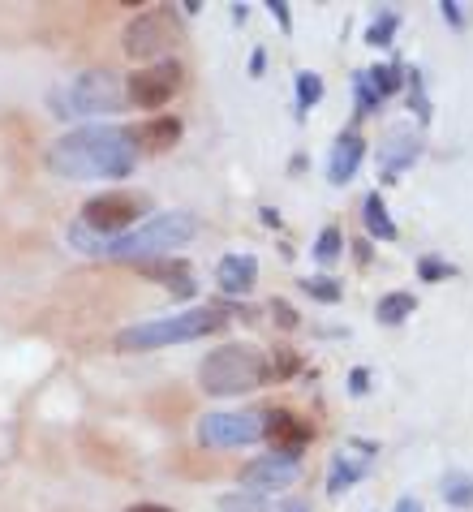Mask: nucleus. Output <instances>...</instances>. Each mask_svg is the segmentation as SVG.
Instances as JSON below:
<instances>
[{
  "label": "nucleus",
  "instance_id": "obj_1",
  "mask_svg": "<svg viewBox=\"0 0 473 512\" xmlns=\"http://www.w3.org/2000/svg\"><path fill=\"white\" fill-rule=\"evenodd\" d=\"M194 233H198V220L190 211H160V216H151L147 224H138V229H129L121 237H99L95 229H86L78 220L74 229H69V241H74V250H82L86 259H112V263H142L147 267L151 259H168L177 246L194 241Z\"/></svg>",
  "mask_w": 473,
  "mask_h": 512
},
{
  "label": "nucleus",
  "instance_id": "obj_2",
  "mask_svg": "<svg viewBox=\"0 0 473 512\" xmlns=\"http://www.w3.org/2000/svg\"><path fill=\"white\" fill-rule=\"evenodd\" d=\"M134 164H138L134 134L121 130V125H82V130L56 138L48 147V168L69 181H86V177L117 181L134 173Z\"/></svg>",
  "mask_w": 473,
  "mask_h": 512
},
{
  "label": "nucleus",
  "instance_id": "obj_3",
  "mask_svg": "<svg viewBox=\"0 0 473 512\" xmlns=\"http://www.w3.org/2000/svg\"><path fill=\"white\" fill-rule=\"evenodd\" d=\"M125 104V87L117 82V74L108 69H91V74H78L74 82L56 87L48 95L52 117L61 121H78V117H104V112H117Z\"/></svg>",
  "mask_w": 473,
  "mask_h": 512
},
{
  "label": "nucleus",
  "instance_id": "obj_4",
  "mask_svg": "<svg viewBox=\"0 0 473 512\" xmlns=\"http://www.w3.org/2000/svg\"><path fill=\"white\" fill-rule=\"evenodd\" d=\"M267 379V362L254 345H224L203 358L198 366V383L211 396H237V392H254Z\"/></svg>",
  "mask_w": 473,
  "mask_h": 512
},
{
  "label": "nucleus",
  "instance_id": "obj_5",
  "mask_svg": "<svg viewBox=\"0 0 473 512\" xmlns=\"http://www.w3.org/2000/svg\"><path fill=\"white\" fill-rule=\"evenodd\" d=\"M224 319L215 310H185V315H168V319H147V323H134L117 332V349L121 353H147V349H160V345H185V340H198V336H211Z\"/></svg>",
  "mask_w": 473,
  "mask_h": 512
},
{
  "label": "nucleus",
  "instance_id": "obj_6",
  "mask_svg": "<svg viewBox=\"0 0 473 512\" xmlns=\"http://www.w3.org/2000/svg\"><path fill=\"white\" fill-rule=\"evenodd\" d=\"M267 435V418L263 414H203L198 422V444L203 448H246L258 444Z\"/></svg>",
  "mask_w": 473,
  "mask_h": 512
},
{
  "label": "nucleus",
  "instance_id": "obj_7",
  "mask_svg": "<svg viewBox=\"0 0 473 512\" xmlns=\"http://www.w3.org/2000/svg\"><path fill=\"white\" fill-rule=\"evenodd\" d=\"M142 198L138 194H125V190H108L91 198V203L82 207V224L86 229H95L99 237H121L134 229V216H142Z\"/></svg>",
  "mask_w": 473,
  "mask_h": 512
},
{
  "label": "nucleus",
  "instance_id": "obj_8",
  "mask_svg": "<svg viewBox=\"0 0 473 512\" xmlns=\"http://www.w3.org/2000/svg\"><path fill=\"white\" fill-rule=\"evenodd\" d=\"M181 78H185L181 61H160L151 69H138V74L125 82V99H134V108L155 112L181 91Z\"/></svg>",
  "mask_w": 473,
  "mask_h": 512
},
{
  "label": "nucleus",
  "instance_id": "obj_9",
  "mask_svg": "<svg viewBox=\"0 0 473 512\" xmlns=\"http://www.w3.org/2000/svg\"><path fill=\"white\" fill-rule=\"evenodd\" d=\"M297 474H301V457H293V452H271V457L250 461L237 478H241V487H246V491L267 495V491H284V487H293Z\"/></svg>",
  "mask_w": 473,
  "mask_h": 512
},
{
  "label": "nucleus",
  "instance_id": "obj_10",
  "mask_svg": "<svg viewBox=\"0 0 473 512\" xmlns=\"http://www.w3.org/2000/svg\"><path fill=\"white\" fill-rule=\"evenodd\" d=\"M172 39H177V31H172L168 13L151 9V13H138L134 22L125 26V52L138 56V61H151V56H160Z\"/></svg>",
  "mask_w": 473,
  "mask_h": 512
},
{
  "label": "nucleus",
  "instance_id": "obj_11",
  "mask_svg": "<svg viewBox=\"0 0 473 512\" xmlns=\"http://www.w3.org/2000/svg\"><path fill=\"white\" fill-rule=\"evenodd\" d=\"M375 444H366V439H349L340 452H336V461H332V474H327V491L332 495H344L353 487V482H362L370 474V465H375Z\"/></svg>",
  "mask_w": 473,
  "mask_h": 512
},
{
  "label": "nucleus",
  "instance_id": "obj_12",
  "mask_svg": "<svg viewBox=\"0 0 473 512\" xmlns=\"http://www.w3.org/2000/svg\"><path fill=\"white\" fill-rule=\"evenodd\" d=\"M362 155H366V142L357 134H340L336 147H332V160H327V181L332 186H344V181H353V173L362 168Z\"/></svg>",
  "mask_w": 473,
  "mask_h": 512
},
{
  "label": "nucleus",
  "instance_id": "obj_13",
  "mask_svg": "<svg viewBox=\"0 0 473 512\" xmlns=\"http://www.w3.org/2000/svg\"><path fill=\"white\" fill-rule=\"evenodd\" d=\"M215 280H220L224 293H250L258 284V259L254 254H228L215 267Z\"/></svg>",
  "mask_w": 473,
  "mask_h": 512
},
{
  "label": "nucleus",
  "instance_id": "obj_14",
  "mask_svg": "<svg viewBox=\"0 0 473 512\" xmlns=\"http://www.w3.org/2000/svg\"><path fill=\"white\" fill-rule=\"evenodd\" d=\"M267 439L276 444V452H293L297 457V452L310 444V426L293 414H284V409H276V414L267 418Z\"/></svg>",
  "mask_w": 473,
  "mask_h": 512
},
{
  "label": "nucleus",
  "instance_id": "obj_15",
  "mask_svg": "<svg viewBox=\"0 0 473 512\" xmlns=\"http://www.w3.org/2000/svg\"><path fill=\"white\" fill-rule=\"evenodd\" d=\"M422 155V142L413 134H392L387 138V147L379 151V164H383V177H400L405 168Z\"/></svg>",
  "mask_w": 473,
  "mask_h": 512
},
{
  "label": "nucleus",
  "instance_id": "obj_16",
  "mask_svg": "<svg viewBox=\"0 0 473 512\" xmlns=\"http://www.w3.org/2000/svg\"><path fill=\"white\" fill-rule=\"evenodd\" d=\"M177 138H181V121H172V117H155L142 125V130H134V142H142V147H151V151H164Z\"/></svg>",
  "mask_w": 473,
  "mask_h": 512
},
{
  "label": "nucleus",
  "instance_id": "obj_17",
  "mask_svg": "<svg viewBox=\"0 0 473 512\" xmlns=\"http://www.w3.org/2000/svg\"><path fill=\"white\" fill-rule=\"evenodd\" d=\"M439 495H443V504H452V508H473V474L448 469L439 482Z\"/></svg>",
  "mask_w": 473,
  "mask_h": 512
},
{
  "label": "nucleus",
  "instance_id": "obj_18",
  "mask_svg": "<svg viewBox=\"0 0 473 512\" xmlns=\"http://www.w3.org/2000/svg\"><path fill=\"white\" fill-rule=\"evenodd\" d=\"M413 310H418V297H413V293H387L383 302L375 306V319L387 323V327H396V323H405Z\"/></svg>",
  "mask_w": 473,
  "mask_h": 512
},
{
  "label": "nucleus",
  "instance_id": "obj_19",
  "mask_svg": "<svg viewBox=\"0 0 473 512\" xmlns=\"http://www.w3.org/2000/svg\"><path fill=\"white\" fill-rule=\"evenodd\" d=\"M362 220H366V229L375 233V241H396V224L387 220L383 194H370V198H366V207H362Z\"/></svg>",
  "mask_w": 473,
  "mask_h": 512
},
{
  "label": "nucleus",
  "instance_id": "obj_20",
  "mask_svg": "<svg viewBox=\"0 0 473 512\" xmlns=\"http://www.w3.org/2000/svg\"><path fill=\"white\" fill-rule=\"evenodd\" d=\"M396 26H400L396 13L392 9H379L375 22H370V31H366V44L370 48H387V44H392V35H396Z\"/></svg>",
  "mask_w": 473,
  "mask_h": 512
},
{
  "label": "nucleus",
  "instance_id": "obj_21",
  "mask_svg": "<svg viewBox=\"0 0 473 512\" xmlns=\"http://www.w3.org/2000/svg\"><path fill=\"white\" fill-rule=\"evenodd\" d=\"M340 254H344V233L340 229H323L319 241H314V259H319L323 267H332V263H340Z\"/></svg>",
  "mask_w": 473,
  "mask_h": 512
},
{
  "label": "nucleus",
  "instance_id": "obj_22",
  "mask_svg": "<svg viewBox=\"0 0 473 512\" xmlns=\"http://www.w3.org/2000/svg\"><path fill=\"white\" fill-rule=\"evenodd\" d=\"M220 512H271L267 495H254V491H237V495H224Z\"/></svg>",
  "mask_w": 473,
  "mask_h": 512
},
{
  "label": "nucleus",
  "instance_id": "obj_23",
  "mask_svg": "<svg viewBox=\"0 0 473 512\" xmlns=\"http://www.w3.org/2000/svg\"><path fill=\"white\" fill-rule=\"evenodd\" d=\"M319 99H323V78L310 74V69L306 74H297V104H301V112H310Z\"/></svg>",
  "mask_w": 473,
  "mask_h": 512
},
{
  "label": "nucleus",
  "instance_id": "obj_24",
  "mask_svg": "<svg viewBox=\"0 0 473 512\" xmlns=\"http://www.w3.org/2000/svg\"><path fill=\"white\" fill-rule=\"evenodd\" d=\"M301 289H306L314 302H323V306H336L340 302V284L336 280H327V276H310V280H301Z\"/></svg>",
  "mask_w": 473,
  "mask_h": 512
},
{
  "label": "nucleus",
  "instance_id": "obj_25",
  "mask_svg": "<svg viewBox=\"0 0 473 512\" xmlns=\"http://www.w3.org/2000/svg\"><path fill=\"white\" fill-rule=\"evenodd\" d=\"M366 82H370V87H375V95L383 99V95H392V91L400 87V69H396V65H379V69H370V74H366Z\"/></svg>",
  "mask_w": 473,
  "mask_h": 512
},
{
  "label": "nucleus",
  "instance_id": "obj_26",
  "mask_svg": "<svg viewBox=\"0 0 473 512\" xmlns=\"http://www.w3.org/2000/svg\"><path fill=\"white\" fill-rule=\"evenodd\" d=\"M379 104H383V99H379L375 87L366 82V74H357V112H362V117H370V112H375Z\"/></svg>",
  "mask_w": 473,
  "mask_h": 512
},
{
  "label": "nucleus",
  "instance_id": "obj_27",
  "mask_svg": "<svg viewBox=\"0 0 473 512\" xmlns=\"http://www.w3.org/2000/svg\"><path fill=\"white\" fill-rule=\"evenodd\" d=\"M418 276H422V280H443V276H456V267L443 263V259H422V263H418Z\"/></svg>",
  "mask_w": 473,
  "mask_h": 512
},
{
  "label": "nucleus",
  "instance_id": "obj_28",
  "mask_svg": "<svg viewBox=\"0 0 473 512\" xmlns=\"http://www.w3.org/2000/svg\"><path fill=\"white\" fill-rule=\"evenodd\" d=\"M349 392H353V396H366V392H370V371H362V366H357V371L349 375Z\"/></svg>",
  "mask_w": 473,
  "mask_h": 512
},
{
  "label": "nucleus",
  "instance_id": "obj_29",
  "mask_svg": "<svg viewBox=\"0 0 473 512\" xmlns=\"http://www.w3.org/2000/svg\"><path fill=\"white\" fill-rule=\"evenodd\" d=\"M271 13H276V22H280V31L284 35H289L293 31V18H289V5H284V0H271V5H267Z\"/></svg>",
  "mask_w": 473,
  "mask_h": 512
},
{
  "label": "nucleus",
  "instance_id": "obj_30",
  "mask_svg": "<svg viewBox=\"0 0 473 512\" xmlns=\"http://www.w3.org/2000/svg\"><path fill=\"white\" fill-rule=\"evenodd\" d=\"M271 310L280 315V327H297V315H293V306H289V302H271Z\"/></svg>",
  "mask_w": 473,
  "mask_h": 512
},
{
  "label": "nucleus",
  "instance_id": "obj_31",
  "mask_svg": "<svg viewBox=\"0 0 473 512\" xmlns=\"http://www.w3.org/2000/svg\"><path fill=\"white\" fill-rule=\"evenodd\" d=\"M443 13H448V22L452 26H461V5H456V0H443V5H439Z\"/></svg>",
  "mask_w": 473,
  "mask_h": 512
},
{
  "label": "nucleus",
  "instance_id": "obj_32",
  "mask_svg": "<svg viewBox=\"0 0 473 512\" xmlns=\"http://www.w3.org/2000/svg\"><path fill=\"white\" fill-rule=\"evenodd\" d=\"M396 512H422V504L413 495H405V500H396Z\"/></svg>",
  "mask_w": 473,
  "mask_h": 512
},
{
  "label": "nucleus",
  "instance_id": "obj_33",
  "mask_svg": "<svg viewBox=\"0 0 473 512\" xmlns=\"http://www.w3.org/2000/svg\"><path fill=\"white\" fill-rule=\"evenodd\" d=\"M125 512H172V508H164V504H129Z\"/></svg>",
  "mask_w": 473,
  "mask_h": 512
},
{
  "label": "nucleus",
  "instance_id": "obj_34",
  "mask_svg": "<svg viewBox=\"0 0 473 512\" xmlns=\"http://www.w3.org/2000/svg\"><path fill=\"white\" fill-rule=\"evenodd\" d=\"M284 512H310L306 504H289V508H284Z\"/></svg>",
  "mask_w": 473,
  "mask_h": 512
}]
</instances>
